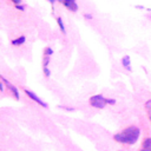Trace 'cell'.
<instances>
[{
	"label": "cell",
	"instance_id": "1",
	"mask_svg": "<svg viewBox=\"0 0 151 151\" xmlns=\"http://www.w3.org/2000/svg\"><path fill=\"white\" fill-rule=\"evenodd\" d=\"M139 134H140L139 127L136 126V125H131V126H127L126 129H124L122 132L116 133L113 136V138L118 143L127 144V145H133L138 140Z\"/></svg>",
	"mask_w": 151,
	"mask_h": 151
},
{
	"label": "cell",
	"instance_id": "2",
	"mask_svg": "<svg viewBox=\"0 0 151 151\" xmlns=\"http://www.w3.org/2000/svg\"><path fill=\"white\" fill-rule=\"evenodd\" d=\"M88 103L92 107H96V109H104L107 105L106 98L103 94H94V96L90 97Z\"/></svg>",
	"mask_w": 151,
	"mask_h": 151
},
{
	"label": "cell",
	"instance_id": "3",
	"mask_svg": "<svg viewBox=\"0 0 151 151\" xmlns=\"http://www.w3.org/2000/svg\"><path fill=\"white\" fill-rule=\"evenodd\" d=\"M1 80L4 81V84L7 86V88L9 90V92L13 94V97L15 98V99H20V94H19V91H18V88L12 84V83H9L7 79H5L4 77H1Z\"/></svg>",
	"mask_w": 151,
	"mask_h": 151
},
{
	"label": "cell",
	"instance_id": "4",
	"mask_svg": "<svg viewBox=\"0 0 151 151\" xmlns=\"http://www.w3.org/2000/svg\"><path fill=\"white\" fill-rule=\"evenodd\" d=\"M25 93L27 94V97H29L33 101H35L38 105H40V106H42V107H47V104L44 101V100H41L34 92H32V91H29V90H25Z\"/></svg>",
	"mask_w": 151,
	"mask_h": 151
},
{
	"label": "cell",
	"instance_id": "5",
	"mask_svg": "<svg viewBox=\"0 0 151 151\" xmlns=\"http://www.w3.org/2000/svg\"><path fill=\"white\" fill-rule=\"evenodd\" d=\"M58 1L63 2L64 6L67 7L71 12H77V11H78V6H77V4H76V0H58Z\"/></svg>",
	"mask_w": 151,
	"mask_h": 151
},
{
	"label": "cell",
	"instance_id": "6",
	"mask_svg": "<svg viewBox=\"0 0 151 151\" xmlns=\"http://www.w3.org/2000/svg\"><path fill=\"white\" fill-rule=\"evenodd\" d=\"M120 61H122V65H123V67L125 70L131 71V60H130V57L129 55H124Z\"/></svg>",
	"mask_w": 151,
	"mask_h": 151
},
{
	"label": "cell",
	"instance_id": "7",
	"mask_svg": "<svg viewBox=\"0 0 151 151\" xmlns=\"http://www.w3.org/2000/svg\"><path fill=\"white\" fill-rule=\"evenodd\" d=\"M25 41H26V37L25 35H20V37H18V38H15V39L12 40V45L13 46H20Z\"/></svg>",
	"mask_w": 151,
	"mask_h": 151
},
{
	"label": "cell",
	"instance_id": "8",
	"mask_svg": "<svg viewBox=\"0 0 151 151\" xmlns=\"http://www.w3.org/2000/svg\"><path fill=\"white\" fill-rule=\"evenodd\" d=\"M142 147H144V149H151V137L145 138V139L143 140Z\"/></svg>",
	"mask_w": 151,
	"mask_h": 151
},
{
	"label": "cell",
	"instance_id": "9",
	"mask_svg": "<svg viewBox=\"0 0 151 151\" xmlns=\"http://www.w3.org/2000/svg\"><path fill=\"white\" fill-rule=\"evenodd\" d=\"M57 24H58V26H59V28H60V31L63 32V33H65V26H64V22H63V20H61V18H57Z\"/></svg>",
	"mask_w": 151,
	"mask_h": 151
},
{
	"label": "cell",
	"instance_id": "10",
	"mask_svg": "<svg viewBox=\"0 0 151 151\" xmlns=\"http://www.w3.org/2000/svg\"><path fill=\"white\" fill-rule=\"evenodd\" d=\"M42 72H44V76H45L46 78H48V77L51 76V72H50V70H48L47 66H42Z\"/></svg>",
	"mask_w": 151,
	"mask_h": 151
},
{
	"label": "cell",
	"instance_id": "11",
	"mask_svg": "<svg viewBox=\"0 0 151 151\" xmlns=\"http://www.w3.org/2000/svg\"><path fill=\"white\" fill-rule=\"evenodd\" d=\"M52 54H53V50H52L51 47H46V48H45V55H48V57H50V55H52Z\"/></svg>",
	"mask_w": 151,
	"mask_h": 151
},
{
	"label": "cell",
	"instance_id": "12",
	"mask_svg": "<svg viewBox=\"0 0 151 151\" xmlns=\"http://www.w3.org/2000/svg\"><path fill=\"white\" fill-rule=\"evenodd\" d=\"M106 101H107L109 105H114V104H116V100L112 99V98H106Z\"/></svg>",
	"mask_w": 151,
	"mask_h": 151
},
{
	"label": "cell",
	"instance_id": "13",
	"mask_svg": "<svg viewBox=\"0 0 151 151\" xmlns=\"http://www.w3.org/2000/svg\"><path fill=\"white\" fill-rule=\"evenodd\" d=\"M59 107L63 109V110H66V111H74V109L73 107H70V106H63V105H60Z\"/></svg>",
	"mask_w": 151,
	"mask_h": 151
},
{
	"label": "cell",
	"instance_id": "14",
	"mask_svg": "<svg viewBox=\"0 0 151 151\" xmlns=\"http://www.w3.org/2000/svg\"><path fill=\"white\" fill-rule=\"evenodd\" d=\"M12 1H13V2L15 4V5H19V4L21 2V0H12Z\"/></svg>",
	"mask_w": 151,
	"mask_h": 151
},
{
	"label": "cell",
	"instance_id": "15",
	"mask_svg": "<svg viewBox=\"0 0 151 151\" xmlns=\"http://www.w3.org/2000/svg\"><path fill=\"white\" fill-rule=\"evenodd\" d=\"M0 91H1V92L4 91V81H2L1 84H0Z\"/></svg>",
	"mask_w": 151,
	"mask_h": 151
},
{
	"label": "cell",
	"instance_id": "16",
	"mask_svg": "<svg viewBox=\"0 0 151 151\" xmlns=\"http://www.w3.org/2000/svg\"><path fill=\"white\" fill-rule=\"evenodd\" d=\"M17 8H18V9H20V11H24V7H22V6H19V5H17Z\"/></svg>",
	"mask_w": 151,
	"mask_h": 151
},
{
	"label": "cell",
	"instance_id": "17",
	"mask_svg": "<svg viewBox=\"0 0 151 151\" xmlns=\"http://www.w3.org/2000/svg\"><path fill=\"white\" fill-rule=\"evenodd\" d=\"M140 151H151V149H144V147H142Z\"/></svg>",
	"mask_w": 151,
	"mask_h": 151
},
{
	"label": "cell",
	"instance_id": "18",
	"mask_svg": "<svg viewBox=\"0 0 151 151\" xmlns=\"http://www.w3.org/2000/svg\"><path fill=\"white\" fill-rule=\"evenodd\" d=\"M150 113H149V118H150V120H151V111H149Z\"/></svg>",
	"mask_w": 151,
	"mask_h": 151
},
{
	"label": "cell",
	"instance_id": "19",
	"mask_svg": "<svg viewBox=\"0 0 151 151\" xmlns=\"http://www.w3.org/2000/svg\"><path fill=\"white\" fill-rule=\"evenodd\" d=\"M50 2H51V4H53V2H54V0H50Z\"/></svg>",
	"mask_w": 151,
	"mask_h": 151
}]
</instances>
